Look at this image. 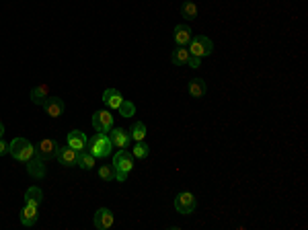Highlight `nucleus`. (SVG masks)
Masks as SVG:
<instances>
[{
	"label": "nucleus",
	"instance_id": "obj_1",
	"mask_svg": "<svg viewBox=\"0 0 308 230\" xmlns=\"http://www.w3.org/2000/svg\"><path fill=\"white\" fill-rule=\"evenodd\" d=\"M134 169V158L132 154L125 150V148H119V152L113 156V171H115V181L123 183L128 179V175Z\"/></svg>",
	"mask_w": 308,
	"mask_h": 230
},
{
	"label": "nucleus",
	"instance_id": "obj_2",
	"mask_svg": "<svg viewBox=\"0 0 308 230\" xmlns=\"http://www.w3.org/2000/svg\"><path fill=\"white\" fill-rule=\"evenodd\" d=\"M87 148L95 158H105V156L111 154V150H113V144H111V140H109V136L105 132H97L95 136L89 140Z\"/></svg>",
	"mask_w": 308,
	"mask_h": 230
},
{
	"label": "nucleus",
	"instance_id": "obj_3",
	"mask_svg": "<svg viewBox=\"0 0 308 230\" xmlns=\"http://www.w3.org/2000/svg\"><path fill=\"white\" fill-rule=\"evenodd\" d=\"M189 53H191V56H198V58L212 56V53H214V44H212V39L205 37V35L191 37V42H189Z\"/></svg>",
	"mask_w": 308,
	"mask_h": 230
},
{
	"label": "nucleus",
	"instance_id": "obj_4",
	"mask_svg": "<svg viewBox=\"0 0 308 230\" xmlns=\"http://www.w3.org/2000/svg\"><path fill=\"white\" fill-rule=\"evenodd\" d=\"M195 208H198V199H195L193 193L189 191H181L177 197H175V210L179 214H183V216H189L195 212Z\"/></svg>",
	"mask_w": 308,
	"mask_h": 230
},
{
	"label": "nucleus",
	"instance_id": "obj_5",
	"mask_svg": "<svg viewBox=\"0 0 308 230\" xmlns=\"http://www.w3.org/2000/svg\"><path fill=\"white\" fill-rule=\"evenodd\" d=\"M25 165H27V173H29L31 177H35V179H44L46 177V160L41 158L39 152H35L29 160L25 162Z\"/></svg>",
	"mask_w": 308,
	"mask_h": 230
},
{
	"label": "nucleus",
	"instance_id": "obj_6",
	"mask_svg": "<svg viewBox=\"0 0 308 230\" xmlns=\"http://www.w3.org/2000/svg\"><path fill=\"white\" fill-rule=\"evenodd\" d=\"M93 128L97 132H109L111 128H113V115H111L109 111L101 109V111H95L93 113Z\"/></svg>",
	"mask_w": 308,
	"mask_h": 230
},
{
	"label": "nucleus",
	"instance_id": "obj_7",
	"mask_svg": "<svg viewBox=\"0 0 308 230\" xmlns=\"http://www.w3.org/2000/svg\"><path fill=\"white\" fill-rule=\"evenodd\" d=\"M58 150H60V144L55 142V140H51V138H44V140L37 144V152L41 154V158H44V160L55 158Z\"/></svg>",
	"mask_w": 308,
	"mask_h": 230
},
{
	"label": "nucleus",
	"instance_id": "obj_8",
	"mask_svg": "<svg viewBox=\"0 0 308 230\" xmlns=\"http://www.w3.org/2000/svg\"><path fill=\"white\" fill-rule=\"evenodd\" d=\"M113 222H115V216L109 208H99L95 212V228L107 230V228L113 226Z\"/></svg>",
	"mask_w": 308,
	"mask_h": 230
},
{
	"label": "nucleus",
	"instance_id": "obj_9",
	"mask_svg": "<svg viewBox=\"0 0 308 230\" xmlns=\"http://www.w3.org/2000/svg\"><path fill=\"white\" fill-rule=\"evenodd\" d=\"M109 140L115 148H128L130 142H132V136H130V132L123 130V128H115V130L111 128L109 130Z\"/></svg>",
	"mask_w": 308,
	"mask_h": 230
},
{
	"label": "nucleus",
	"instance_id": "obj_10",
	"mask_svg": "<svg viewBox=\"0 0 308 230\" xmlns=\"http://www.w3.org/2000/svg\"><path fill=\"white\" fill-rule=\"evenodd\" d=\"M66 142H68V146H70V148H74L76 152H82V150L87 148V144H89V138H87V134H85V132H80V130H72V132L68 134Z\"/></svg>",
	"mask_w": 308,
	"mask_h": 230
},
{
	"label": "nucleus",
	"instance_id": "obj_11",
	"mask_svg": "<svg viewBox=\"0 0 308 230\" xmlns=\"http://www.w3.org/2000/svg\"><path fill=\"white\" fill-rule=\"evenodd\" d=\"M44 109H46V113L50 115V117H60L62 113H64V109H66V105H64V101L60 99V97H48L46 99V103H44Z\"/></svg>",
	"mask_w": 308,
	"mask_h": 230
},
{
	"label": "nucleus",
	"instance_id": "obj_12",
	"mask_svg": "<svg viewBox=\"0 0 308 230\" xmlns=\"http://www.w3.org/2000/svg\"><path fill=\"white\" fill-rule=\"evenodd\" d=\"M55 158H58V162L62 167H74L76 162H78V152L74 150V148H62L60 146V150H58V154H55Z\"/></svg>",
	"mask_w": 308,
	"mask_h": 230
},
{
	"label": "nucleus",
	"instance_id": "obj_13",
	"mask_svg": "<svg viewBox=\"0 0 308 230\" xmlns=\"http://www.w3.org/2000/svg\"><path fill=\"white\" fill-rule=\"evenodd\" d=\"M39 218V206L37 204H27L25 201V206H23V212H21V222L25 226H33Z\"/></svg>",
	"mask_w": 308,
	"mask_h": 230
},
{
	"label": "nucleus",
	"instance_id": "obj_14",
	"mask_svg": "<svg viewBox=\"0 0 308 230\" xmlns=\"http://www.w3.org/2000/svg\"><path fill=\"white\" fill-rule=\"evenodd\" d=\"M121 101H123V97H121V92L117 89H107L103 92V103L109 107V109H119Z\"/></svg>",
	"mask_w": 308,
	"mask_h": 230
},
{
	"label": "nucleus",
	"instance_id": "obj_15",
	"mask_svg": "<svg viewBox=\"0 0 308 230\" xmlns=\"http://www.w3.org/2000/svg\"><path fill=\"white\" fill-rule=\"evenodd\" d=\"M191 27L189 25H177L175 27V44L177 46H187L191 42Z\"/></svg>",
	"mask_w": 308,
	"mask_h": 230
},
{
	"label": "nucleus",
	"instance_id": "obj_16",
	"mask_svg": "<svg viewBox=\"0 0 308 230\" xmlns=\"http://www.w3.org/2000/svg\"><path fill=\"white\" fill-rule=\"evenodd\" d=\"M205 91H207L205 80H202V78H193V80H189V94H191L193 99H202L204 94H205Z\"/></svg>",
	"mask_w": 308,
	"mask_h": 230
},
{
	"label": "nucleus",
	"instance_id": "obj_17",
	"mask_svg": "<svg viewBox=\"0 0 308 230\" xmlns=\"http://www.w3.org/2000/svg\"><path fill=\"white\" fill-rule=\"evenodd\" d=\"M189 49L185 46H177V49L173 51V56H171V62L175 66H187V60H189Z\"/></svg>",
	"mask_w": 308,
	"mask_h": 230
},
{
	"label": "nucleus",
	"instance_id": "obj_18",
	"mask_svg": "<svg viewBox=\"0 0 308 230\" xmlns=\"http://www.w3.org/2000/svg\"><path fill=\"white\" fill-rule=\"evenodd\" d=\"M48 97H50V89H48V85H39V87L31 89V101H33L35 105H44Z\"/></svg>",
	"mask_w": 308,
	"mask_h": 230
},
{
	"label": "nucleus",
	"instance_id": "obj_19",
	"mask_svg": "<svg viewBox=\"0 0 308 230\" xmlns=\"http://www.w3.org/2000/svg\"><path fill=\"white\" fill-rule=\"evenodd\" d=\"M27 146H29V142H27L25 138H15V140H12V142L8 144V152L12 154V158H15V160H17V158L21 156V152L25 150V148H27Z\"/></svg>",
	"mask_w": 308,
	"mask_h": 230
},
{
	"label": "nucleus",
	"instance_id": "obj_20",
	"mask_svg": "<svg viewBox=\"0 0 308 230\" xmlns=\"http://www.w3.org/2000/svg\"><path fill=\"white\" fill-rule=\"evenodd\" d=\"M76 165H78L80 169H85V171H91V169L97 165V158H95L91 152H85V150H82V152H78V162H76Z\"/></svg>",
	"mask_w": 308,
	"mask_h": 230
},
{
	"label": "nucleus",
	"instance_id": "obj_21",
	"mask_svg": "<svg viewBox=\"0 0 308 230\" xmlns=\"http://www.w3.org/2000/svg\"><path fill=\"white\" fill-rule=\"evenodd\" d=\"M181 17H183L185 21H193V19H198V4L191 2V0L183 2V6H181Z\"/></svg>",
	"mask_w": 308,
	"mask_h": 230
},
{
	"label": "nucleus",
	"instance_id": "obj_22",
	"mask_svg": "<svg viewBox=\"0 0 308 230\" xmlns=\"http://www.w3.org/2000/svg\"><path fill=\"white\" fill-rule=\"evenodd\" d=\"M41 199H44V191H41L39 187H29L25 191V201L27 204H41Z\"/></svg>",
	"mask_w": 308,
	"mask_h": 230
},
{
	"label": "nucleus",
	"instance_id": "obj_23",
	"mask_svg": "<svg viewBox=\"0 0 308 230\" xmlns=\"http://www.w3.org/2000/svg\"><path fill=\"white\" fill-rule=\"evenodd\" d=\"M146 126L142 124V121H136V124L132 126V130H130V136H132V140H136V142H140V140H144L146 138Z\"/></svg>",
	"mask_w": 308,
	"mask_h": 230
},
{
	"label": "nucleus",
	"instance_id": "obj_24",
	"mask_svg": "<svg viewBox=\"0 0 308 230\" xmlns=\"http://www.w3.org/2000/svg\"><path fill=\"white\" fill-rule=\"evenodd\" d=\"M148 152H150V148H148V144H146L144 140L136 142V146L132 148V154H134L136 158H146V156H148Z\"/></svg>",
	"mask_w": 308,
	"mask_h": 230
},
{
	"label": "nucleus",
	"instance_id": "obj_25",
	"mask_svg": "<svg viewBox=\"0 0 308 230\" xmlns=\"http://www.w3.org/2000/svg\"><path fill=\"white\" fill-rule=\"evenodd\" d=\"M117 111H119V115H121V117H132V115L136 113V105H134L132 101H125V99H123Z\"/></svg>",
	"mask_w": 308,
	"mask_h": 230
},
{
	"label": "nucleus",
	"instance_id": "obj_26",
	"mask_svg": "<svg viewBox=\"0 0 308 230\" xmlns=\"http://www.w3.org/2000/svg\"><path fill=\"white\" fill-rule=\"evenodd\" d=\"M99 177H101L103 181H115V171H113V167H111V165L99 167Z\"/></svg>",
	"mask_w": 308,
	"mask_h": 230
},
{
	"label": "nucleus",
	"instance_id": "obj_27",
	"mask_svg": "<svg viewBox=\"0 0 308 230\" xmlns=\"http://www.w3.org/2000/svg\"><path fill=\"white\" fill-rule=\"evenodd\" d=\"M35 152H37V148H35L33 144H29V146H27L25 150L21 152V156H19L17 160H19V162H27V160H29V158H31V156L35 154Z\"/></svg>",
	"mask_w": 308,
	"mask_h": 230
},
{
	"label": "nucleus",
	"instance_id": "obj_28",
	"mask_svg": "<svg viewBox=\"0 0 308 230\" xmlns=\"http://www.w3.org/2000/svg\"><path fill=\"white\" fill-rule=\"evenodd\" d=\"M187 66H189V68H200V66H202V58H198V56H189Z\"/></svg>",
	"mask_w": 308,
	"mask_h": 230
},
{
	"label": "nucleus",
	"instance_id": "obj_29",
	"mask_svg": "<svg viewBox=\"0 0 308 230\" xmlns=\"http://www.w3.org/2000/svg\"><path fill=\"white\" fill-rule=\"evenodd\" d=\"M6 152H8V144H6L2 138H0V156L6 154Z\"/></svg>",
	"mask_w": 308,
	"mask_h": 230
},
{
	"label": "nucleus",
	"instance_id": "obj_30",
	"mask_svg": "<svg viewBox=\"0 0 308 230\" xmlns=\"http://www.w3.org/2000/svg\"><path fill=\"white\" fill-rule=\"evenodd\" d=\"M2 136H4V124L0 121V138H2Z\"/></svg>",
	"mask_w": 308,
	"mask_h": 230
}]
</instances>
